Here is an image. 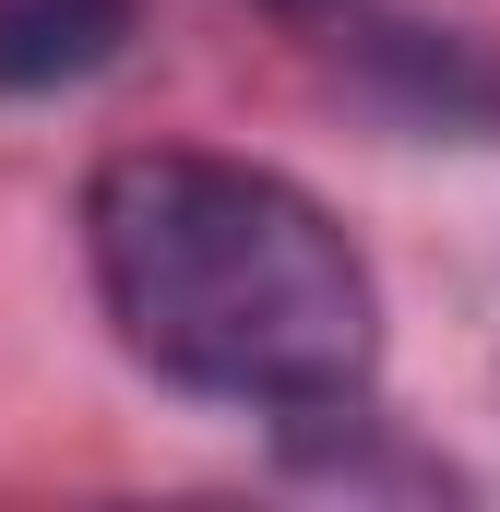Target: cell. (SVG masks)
<instances>
[{"mask_svg":"<svg viewBox=\"0 0 500 512\" xmlns=\"http://www.w3.org/2000/svg\"><path fill=\"white\" fill-rule=\"evenodd\" d=\"M274 12H322V0H274Z\"/></svg>","mask_w":500,"mask_h":512,"instance_id":"3957f363","label":"cell"},{"mask_svg":"<svg viewBox=\"0 0 500 512\" xmlns=\"http://www.w3.org/2000/svg\"><path fill=\"white\" fill-rule=\"evenodd\" d=\"M131 36V0H0V96H48L108 72Z\"/></svg>","mask_w":500,"mask_h":512,"instance_id":"7a4b0ae2","label":"cell"},{"mask_svg":"<svg viewBox=\"0 0 500 512\" xmlns=\"http://www.w3.org/2000/svg\"><path fill=\"white\" fill-rule=\"evenodd\" d=\"M96 310L167 393L239 417H334L381 370V274L322 191L215 143H120L84 179Z\"/></svg>","mask_w":500,"mask_h":512,"instance_id":"6da1fadb","label":"cell"}]
</instances>
